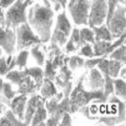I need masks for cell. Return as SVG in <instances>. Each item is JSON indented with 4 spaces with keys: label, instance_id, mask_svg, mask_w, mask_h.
I'll return each instance as SVG.
<instances>
[{
    "label": "cell",
    "instance_id": "cell-1",
    "mask_svg": "<svg viewBox=\"0 0 126 126\" xmlns=\"http://www.w3.org/2000/svg\"><path fill=\"white\" fill-rule=\"evenodd\" d=\"M31 25L40 35L42 39L49 36L50 27L52 24V12L50 9L36 5L30 11Z\"/></svg>",
    "mask_w": 126,
    "mask_h": 126
},
{
    "label": "cell",
    "instance_id": "cell-2",
    "mask_svg": "<svg viewBox=\"0 0 126 126\" xmlns=\"http://www.w3.org/2000/svg\"><path fill=\"white\" fill-rule=\"evenodd\" d=\"M90 3L89 0H71L69 5L70 14L77 25H84L88 21Z\"/></svg>",
    "mask_w": 126,
    "mask_h": 126
},
{
    "label": "cell",
    "instance_id": "cell-3",
    "mask_svg": "<svg viewBox=\"0 0 126 126\" xmlns=\"http://www.w3.org/2000/svg\"><path fill=\"white\" fill-rule=\"evenodd\" d=\"M28 5V2H23L22 0H18L16 3L12 4V6L9 8L6 20L10 25H19L24 24L26 22L25 17V10Z\"/></svg>",
    "mask_w": 126,
    "mask_h": 126
},
{
    "label": "cell",
    "instance_id": "cell-4",
    "mask_svg": "<svg viewBox=\"0 0 126 126\" xmlns=\"http://www.w3.org/2000/svg\"><path fill=\"white\" fill-rule=\"evenodd\" d=\"M107 15V4L105 0H95L94 3L91 15H90V25L92 27H97L101 26L105 17Z\"/></svg>",
    "mask_w": 126,
    "mask_h": 126
},
{
    "label": "cell",
    "instance_id": "cell-5",
    "mask_svg": "<svg viewBox=\"0 0 126 126\" xmlns=\"http://www.w3.org/2000/svg\"><path fill=\"white\" fill-rule=\"evenodd\" d=\"M107 25L109 27V32L113 33L114 36H119L124 34L125 31V12L124 8H119L115 13H113L110 19L107 21Z\"/></svg>",
    "mask_w": 126,
    "mask_h": 126
},
{
    "label": "cell",
    "instance_id": "cell-6",
    "mask_svg": "<svg viewBox=\"0 0 126 126\" xmlns=\"http://www.w3.org/2000/svg\"><path fill=\"white\" fill-rule=\"evenodd\" d=\"M18 47L24 48L30 46L31 44L39 42V38L32 32L30 27L27 24H22V26L18 30Z\"/></svg>",
    "mask_w": 126,
    "mask_h": 126
},
{
    "label": "cell",
    "instance_id": "cell-7",
    "mask_svg": "<svg viewBox=\"0 0 126 126\" xmlns=\"http://www.w3.org/2000/svg\"><path fill=\"white\" fill-rule=\"evenodd\" d=\"M70 29H71V26L68 20L66 19L64 14H61L57 20V26L54 31V38L60 44H63L70 33Z\"/></svg>",
    "mask_w": 126,
    "mask_h": 126
},
{
    "label": "cell",
    "instance_id": "cell-8",
    "mask_svg": "<svg viewBox=\"0 0 126 126\" xmlns=\"http://www.w3.org/2000/svg\"><path fill=\"white\" fill-rule=\"evenodd\" d=\"M15 43H16V34L14 33V32L0 28V46H2L6 51L12 52Z\"/></svg>",
    "mask_w": 126,
    "mask_h": 126
},
{
    "label": "cell",
    "instance_id": "cell-9",
    "mask_svg": "<svg viewBox=\"0 0 126 126\" xmlns=\"http://www.w3.org/2000/svg\"><path fill=\"white\" fill-rule=\"evenodd\" d=\"M123 39H124V34H123L122 38L114 44H110L107 40H96V42L94 44V54H95V56H99V55H102L104 53H108L109 51L113 50V48L115 46H118L120 43L123 42Z\"/></svg>",
    "mask_w": 126,
    "mask_h": 126
},
{
    "label": "cell",
    "instance_id": "cell-10",
    "mask_svg": "<svg viewBox=\"0 0 126 126\" xmlns=\"http://www.w3.org/2000/svg\"><path fill=\"white\" fill-rule=\"evenodd\" d=\"M99 67L102 69V71L107 72L108 74H110L112 77H116L118 74V70L120 68V64L119 62H114V61H100Z\"/></svg>",
    "mask_w": 126,
    "mask_h": 126
},
{
    "label": "cell",
    "instance_id": "cell-11",
    "mask_svg": "<svg viewBox=\"0 0 126 126\" xmlns=\"http://www.w3.org/2000/svg\"><path fill=\"white\" fill-rule=\"evenodd\" d=\"M94 33H95V39L96 40H111L112 39V35L110 34V32L105 28V27H93Z\"/></svg>",
    "mask_w": 126,
    "mask_h": 126
},
{
    "label": "cell",
    "instance_id": "cell-12",
    "mask_svg": "<svg viewBox=\"0 0 126 126\" xmlns=\"http://www.w3.org/2000/svg\"><path fill=\"white\" fill-rule=\"evenodd\" d=\"M79 37H81L82 41L94 42V32L89 29H83L79 33Z\"/></svg>",
    "mask_w": 126,
    "mask_h": 126
},
{
    "label": "cell",
    "instance_id": "cell-13",
    "mask_svg": "<svg viewBox=\"0 0 126 126\" xmlns=\"http://www.w3.org/2000/svg\"><path fill=\"white\" fill-rule=\"evenodd\" d=\"M115 90L116 94L120 97H125V83L123 80H117L115 81Z\"/></svg>",
    "mask_w": 126,
    "mask_h": 126
},
{
    "label": "cell",
    "instance_id": "cell-14",
    "mask_svg": "<svg viewBox=\"0 0 126 126\" xmlns=\"http://www.w3.org/2000/svg\"><path fill=\"white\" fill-rule=\"evenodd\" d=\"M25 97H19L17 98L14 103H13V108L14 110L20 115L22 116V112H23V109H24V104H25Z\"/></svg>",
    "mask_w": 126,
    "mask_h": 126
},
{
    "label": "cell",
    "instance_id": "cell-15",
    "mask_svg": "<svg viewBox=\"0 0 126 126\" xmlns=\"http://www.w3.org/2000/svg\"><path fill=\"white\" fill-rule=\"evenodd\" d=\"M112 58H116V59H121L123 62L125 61V47L122 45L120 46L117 50H115L112 55H111Z\"/></svg>",
    "mask_w": 126,
    "mask_h": 126
},
{
    "label": "cell",
    "instance_id": "cell-16",
    "mask_svg": "<svg viewBox=\"0 0 126 126\" xmlns=\"http://www.w3.org/2000/svg\"><path fill=\"white\" fill-rule=\"evenodd\" d=\"M120 0H108V6H107V21L110 19L111 15L114 13V10H115V7L117 5V3L119 2ZM123 1V0H121Z\"/></svg>",
    "mask_w": 126,
    "mask_h": 126
},
{
    "label": "cell",
    "instance_id": "cell-17",
    "mask_svg": "<svg viewBox=\"0 0 126 126\" xmlns=\"http://www.w3.org/2000/svg\"><path fill=\"white\" fill-rule=\"evenodd\" d=\"M82 53L86 56H89V57H93L94 56V53H93V50H92V46L90 45H85L83 48H82Z\"/></svg>",
    "mask_w": 126,
    "mask_h": 126
},
{
    "label": "cell",
    "instance_id": "cell-18",
    "mask_svg": "<svg viewBox=\"0 0 126 126\" xmlns=\"http://www.w3.org/2000/svg\"><path fill=\"white\" fill-rule=\"evenodd\" d=\"M14 0H0V6L3 8H7L10 7L13 4Z\"/></svg>",
    "mask_w": 126,
    "mask_h": 126
},
{
    "label": "cell",
    "instance_id": "cell-19",
    "mask_svg": "<svg viewBox=\"0 0 126 126\" xmlns=\"http://www.w3.org/2000/svg\"><path fill=\"white\" fill-rule=\"evenodd\" d=\"M2 17H3V14H2V10L0 9V21L2 20Z\"/></svg>",
    "mask_w": 126,
    "mask_h": 126
},
{
    "label": "cell",
    "instance_id": "cell-20",
    "mask_svg": "<svg viewBox=\"0 0 126 126\" xmlns=\"http://www.w3.org/2000/svg\"><path fill=\"white\" fill-rule=\"evenodd\" d=\"M0 54H1V50H0Z\"/></svg>",
    "mask_w": 126,
    "mask_h": 126
}]
</instances>
